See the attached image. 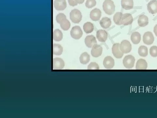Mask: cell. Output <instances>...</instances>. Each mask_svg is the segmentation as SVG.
Returning <instances> with one entry per match:
<instances>
[{
    "mask_svg": "<svg viewBox=\"0 0 157 118\" xmlns=\"http://www.w3.org/2000/svg\"><path fill=\"white\" fill-rule=\"evenodd\" d=\"M68 1L70 6L74 7L78 5V4L76 2L75 0H68Z\"/></svg>",
    "mask_w": 157,
    "mask_h": 118,
    "instance_id": "obj_33",
    "label": "cell"
},
{
    "mask_svg": "<svg viewBox=\"0 0 157 118\" xmlns=\"http://www.w3.org/2000/svg\"><path fill=\"white\" fill-rule=\"evenodd\" d=\"M54 5L56 9L58 11L64 10L67 6L65 0H55Z\"/></svg>",
    "mask_w": 157,
    "mask_h": 118,
    "instance_id": "obj_16",
    "label": "cell"
},
{
    "mask_svg": "<svg viewBox=\"0 0 157 118\" xmlns=\"http://www.w3.org/2000/svg\"><path fill=\"white\" fill-rule=\"evenodd\" d=\"M62 29L64 31H67L71 27V24L67 18L62 20L59 23Z\"/></svg>",
    "mask_w": 157,
    "mask_h": 118,
    "instance_id": "obj_24",
    "label": "cell"
},
{
    "mask_svg": "<svg viewBox=\"0 0 157 118\" xmlns=\"http://www.w3.org/2000/svg\"><path fill=\"white\" fill-rule=\"evenodd\" d=\"M131 39L134 44H138L140 43L141 41V35L138 32H134L131 35Z\"/></svg>",
    "mask_w": 157,
    "mask_h": 118,
    "instance_id": "obj_20",
    "label": "cell"
},
{
    "mask_svg": "<svg viewBox=\"0 0 157 118\" xmlns=\"http://www.w3.org/2000/svg\"><path fill=\"white\" fill-rule=\"evenodd\" d=\"M138 24L140 27L147 25L149 24V19L147 16L144 15H140L138 19Z\"/></svg>",
    "mask_w": 157,
    "mask_h": 118,
    "instance_id": "obj_19",
    "label": "cell"
},
{
    "mask_svg": "<svg viewBox=\"0 0 157 118\" xmlns=\"http://www.w3.org/2000/svg\"><path fill=\"white\" fill-rule=\"evenodd\" d=\"M123 14L121 12H118L115 13L113 17V20L115 23L118 25H120L121 21Z\"/></svg>",
    "mask_w": 157,
    "mask_h": 118,
    "instance_id": "obj_27",
    "label": "cell"
},
{
    "mask_svg": "<svg viewBox=\"0 0 157 118\" xmlns=\"http://www.w3.org/2000/svg\"><path fill=\"white\" fill-rule=\"evenodd\" d=\"M99 68L98 64L94 62L91 63L88 67V70H99Z\"/></svg>",
    "mask_w": 157,
    "mask_h": 118,
    "instance_id": "obj_31",
    "label": "cell"
},
{
    "mask_svg": "<svg viewBox=\"0 0 157 118\" xmlns=\"http://www.w3.org/2000/svg\"><path fill=\"white\" fill-rule=\"evenodd\" d=\"M133 0H122L121 6L123 9L126 10H130L134 7Z\"/></svg>",
    "mask_w": 157,
    "mask_h": 118,
    "instance_id": "obj_17",
    "label": "cell"
},
{
    "mask_svg": "<svg viewBox=\"0 0 157 118\" xmlns=\"http://www.w3.org/2000/svg\"><path fill=\"white\" fill-rule=\"evenodd\" d=\"M82 18L81 12L77 9L73 10L70 13V19L74 23H79L81 21Z\"/></svg>",
    "mask_w": 157,
    "mask_h": 118,
    "instance_id": "obj_2",
    "label": "cell"
},
{
    "mask_svg": "<svg viewBox=\"0 0 157 118\" xmlns=\"http://www.w3.org/2000/svg\"><path fill=\"white\" fill-rule=\"evenodd\" d=\"M63 48L59 44H54L53 45V54L54 55L60 56L62 54Z\"/></svg>",
    "mask_w": 157,
    "mask_h": 118,
    "instance_id": "obj_22",
    "label": "cell"
},
{
    "mask_svg": "<svg viewBox=\"0 0 157 118\" xmlns=\"http://www.w3.org/2000/svg\"><path fill=\"white\" fill-rule=\"evenodd\" d=\"M154 32L156 36H157V24L155 26Z\"/></svg>",
    "mask_w": 157,
    "mask_h": 118,
    "instance_id": "obj_35",
    "label": "cell"
},
{
    "mask_svg": "<svg viewBox=\"0 0 157 118\" xmlns=\"http://www.w3.org/2000/svg\"><path fill=\"white\" fill-rule=\"evenodd\" d=\"M134 21L131 14L125 13L123 15L121 21V25L127 26L131 25Z\"/></svg>",
    "mask_w": 157,
    "mask_h": 118,
    "instance_id": "obj_6",
    "label": "cell"
},
{
    "mask_svg": "<svg viewBox=\"0 0 157 118\" xmlns=\"http://www.w3.org/2000/svg\"><path fill=\"white\" fill-rule=\"evenodd\" d=\"M62 32L59 29H57L54 31L53 33V39L56 41H60L63 39Z\"/></svg>",
    "mask_w": 157,
    "mask_h": 118,
    "instance_id": "obj_26",
    "label": "cell"
},
{
    "mask_svg": "<svg viewBox=\"0 0 157 118\" xmlns=\"http://www.w3.org/2000/svg\"><path fill=\"white\" fill-rule=\"evenodd\" d=\"M147 67L146 61L143 59L138 60L136 65V69L137 70H146Z\"/></svg>",
    "mask_w": 157,
    "mask_h": 118,
    "instance_id": "obj_18",
    "label": "cell"
},
{
    "mask_svg": "<svg viewBox=\"0 0 157 118\" xmlns=\"http://www.w3.org/2000/svg\"><path fill=\"white\" fill-rule=\"evenodd\" d=\"M66 15L63 13H59L58 15L56 17V20L58 23H60L62 20L66 18Z\"/></svg>",
    "mask_w": 157,
    "mask_h": 118,
    "instance_id": "obj_32",
    "label": "cell"
},
{
    "mask_svg": "<svg viewBox=\"0 0 157 118\" xmlns=\"http://www.w3.org/2000/svg\"><path fill=\"white\" fill-rule=\"evenodd\" d=\"M120 49L123 53L126 54L131 51L132 45L129 41L123 40L120 44Z\"/></svg>",
    "mask_w": 157,
    "mask_h": 118,
    "instance_id": "obj_5",
    "label": "cell"
},
{
    "mask_svg": "<svg viewBox=\"0 0 157 118\" xmlns=\"http://www.w3.org/2000/svg\"><path fill=\"white\" fill-rule=\"evenodd\" d=\"M65 66L64 60L59 58H56L53 59V69L54 70H60Z\"/></svg>",
    "mask_w": 157,
    "mask_h": 118,
    "instance_id": "obj_10",
    "label": "cell"
},
{
    "mask_svg": "<svg viewBox=\"0 0 157 118\" xmlns=\"http://www.w3.org/2000/svg\"><path fill=\"white\" fill-rule=\"evenodd\" d=\"M72 38L75 39H79L83 35V32L81 27L78 26H75L73 27L70 32Z\"/></svg>",
    "mask_w": 157,
    "mask_h": 118,
    "instance_id": "obj_4",
    "label": "cell"
},
{
    "mask_svg": "<svg viewBox=\"0 0 157 118\" xmlns=\"http://www.w3.org/2000/svg\"><path fill=\"white\" fill-rule=\"evenodd\" d=\"M102 52V48L99 45L95 44L91 51V54L95 58H98L101 56Z\"/></svg>",
    "mask_w": 157,
    "mask_h": 118,
    "instance_id": "obj_11",
    "label": "cell"
},
{
    "mask_svg": "<svg viewBox=\"0 0 157 118\" xmlns=\"http://www.w3.org/2000/svg\"><path fill=\"white\" fill-rule=\"evenodd\" d=\"M85 42L87 47L91 48L97 44V41L96 38L93 35H89L86 36Z\"/></svg>",
    "mask_w": 157,
    "mask_h": 118,
    "instance_id": "obj_13",
    "label": "cell"
},
{
    "mask_svg": "<svg viewBox=\"0 0 157 118\" xmlns=\"http://www.w3.org/2000/svg\"><path fill=\"white\" fill-rule=\"evenodd\" d=\"M96 37L99 42H105L108 38V34L105 30H99L97 32Z\"/></svg>",
    "mask_w": 157,
    "mask_h": 118,
    "instance_id": "obj_15",
    "label": "cell"
},
{
    "mask_svg": "<svg viewBox=\"0 0 157 118\" xmlns=\"http://www.w3.org/2000/svg\"><path fill=\"white\" fill-rule=\"evenodd\" d=\"M138 53L140 56L146 57L148 54L147 47L144 46H140L139 49Z\"/></svg>",
    "mask_w": 157,
    "mask_h": 118,
    "instance_id": "obj_28",
    "label": "cell"
},
{
    "mask_svg": "<svg viewBox=\"0 0 157 118\" xmlns=\"http://www.w3.org/2000/svg\"><path fill=\"white\" fill-rule=\"evenodd\" d=\"M102 16V12L100 10L95 8L90 12V17L93 21L96 22L100 20Z\"/></svg>",
    "mask_w": 157,
    "mask_h": 118,
    "instance_id": "obj_9",
    "label": "cell"
},
{
    "mask_svg": "<svg viewBox=\"0 0 157 118\" xmlns=\"http://www.w3.org/2000/svg\"><path fill=\"white\" fill-rule=\"evenodd\" d=\"M150 53L153 57H157V47L152 46L151 47L150 50Z\"/></svg>",
    "mask_w": 157,
    "mask_h": 118,
    "instance_id": "obj_30",
    "label": "cell"
},
{
    "mask_svg": "<svg viewBox=\"0 0 157 118\" xmlns=\"http://www.w3.org/2000/svg\"><path fill=\"white\" fill-rule=\"evenodd\" d=\"M135 62L134 57L131 55L126 56L123 60L124 66L127 69H130L133 67Z\"/></svg>",
    "mask_w": 157,
    "mask_h": 118,
    "instance_id": "obj_3",
    "label": "cell"
},
{
    "mask_svg": "<svg viewBox=\"0 0 157 118\" xmlns=\"http://www.w3.org/2000/svg\"><path fill=\"white\" fill-rule=\"evenodd\" d=\"M103 9L108 15L113 14L115 10V6L112 0H105L103 4Z\"/></svg>",
    "mask_w": 157,
    "mask_h": 118,
    "instance_id": "obj_1",
    "label": "cell"
},
{
    "mask_svg": "<svg viewBox=\"0 0 157 118\" xmlns=\"http://www.w3.org/2000/svg\"><path fill=\"white\" fill-rule=\"evenodd\" d=\"M96 5V0H87L85 3L86 7L88 8H92Z\"/></svg>",
    "mask_w": 157,
    "mask_h": 118,
    "instance_id": "obj_29",
    "label": "cell"
},
{
    "mask_svg": "<svg viewBox=\"0 0 157 118\" xmlns=\"http://www.w3.org/2000/svg\"><path fill=\"white\" fill-rule=\"evenodd\" d=\"M81 63L83 64H88L90 60L89 55L87 52H84L82 54L80 58Z\"/></svg>",
    "mask_w": 157,
    "mask_h": 118,
    "instance_id": "obj_25",
    "label": "cell"
},
{
    "mask_svg": "<svg viewBox=\"0 0 157 118\" xmlns=\"http://www.w3.org/2000/svg\"><path fill=\"white\" fill-rule=\"evenodd\" d=\"M83 29L86 34L92 33L94 29L93 24L89 22L85 23L83 26Z\"/></svg>",
    "mask_w": 157,
    "mask_h": 118,
    "instance_id": "obj_23",
    "label": "cell"
},
{
    "mask_svg": "<svg viewBox=\"0 0 157 118\" xmlns=\"http://www.w3.org/2000/svg\"><path fill=\"white\" fill-rule=\"evenodd\" d=\"M147 10L152 14L157 13V1L152 0L147 5Z\"/></svg>",
    "mask_w": 157,
    "mask_h": 118,
    "instance_id": "obj_14",
    "label": "cell"
},
{
    "mask_svg": "<svg viewBox=\"0 0 157 118\" xmlns=\"http://www.w3.org/2000/svg\"><path fill=\"white\" fill-rule=\"evenodd\" d=\"M103 65H104V67L106 69H112L114 66V60L111 56H107L104 59Z\"/></svg>",
    "mask_w": 157,
    "mask_h": 118,
    "instance_id": "obj_12",
    "label": "cell"
},
{
    "mask_svg": "<svg viewBox=\"0 0 157 118\" xmlns=\"http://www.w3.org/2000/svg\"><path fill=\"white\" fill-rule=\"evenodd\" d=\"M85 0H75V2L78 4H82L83 3Z\"/></svg>",
    "mask_w": 157,
    "mask_h": 118,
    "instance_id": "obj_34",
    "label": "cell"
},
{
    "mask_svg": "<svg viewBox=\"0 0 157 118\" xmlns=\"http://www.w3.org/2000/svg\"><path fill=\"white\" fill-rule=\"evenodd\" d=\"M111 21L108 17L103 18L101 20L100 24L101 26L105 29H108L111 25Z\"/></svg>",
    "mask_w": 157,
    "mask_h": 118,
    "instance_id": "obj_21",
    "label": "cell"
},
{
    "mask_svg": "<svg viewBox=\"0 0 157 118\" xmlns=\"http://www.w3.org/2000/svg\"><path fill=\"white\" fill-rule=\"evenodd\" d=\"M112 52L115 58L118 59H121L124 53L121 51L120 49V44L119 43H115L112 48Z\"/></svg>",
    "mask_w": 157,
    "mask_h": 118,
    "instance_id": "obj_8",
    "label": "cell"
},
{
    "mask_svg": "<svg viewBox=\"0 0 157 118\" xmlns=\"http://www.w3.org/2000/svg\"><path fill=\"white\" fill-rule=\"evenodd\" d=\"M154 40V36L151 32H147L143 35V43L147 45H151L153 43Z\"/></svg>",
    "mask_w": 157,
    "mask_h": 118,
    "instance_id": "obj_7",
    "label": "cell"
}]
</instances>
